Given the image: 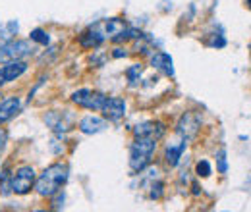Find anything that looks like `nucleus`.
I'll use <instances>...</instances> for the list:
<instances>
[{
	"label": "nucleus",
	"mask_w": 251,
	"mask_h": 212,
	"mask_svg": "<svg viewBox=\"0 0 251 212\" xmlns=\"http://www.w3.org/2000/svg\"><path fill=\"white\" fill-rule=\"evenodd\" d=\"M18 29H20V24H18L16 20H12V22H8V24L0 25V45H4V43H8V41H12V39L16 37Z\"/></svg>",
	"instance_id": "dca6fc26"
},
{
	"label": "nucleus",
	"mask_w": 251,
	"mask_h": 212,
	"mask_svg": "<svg viewBox=\"0 0 251 212\" xmlns=\"http://www.w3.org/2000/svg\"><path fill=\"white\" fill-rule=\"evenodd\" d=\"M106 129V118H99V116H85L79 120V131L85 135H95Z\"/></svg>",
	"instance_id": "f8f14e48"
},
{
	"label": "nucleus",
	"mask_w": 251,
	"mask_h": 212,
	"mask_svg": "<svg viewBox=\"0 0 251 212\" xmlns=\"http://www.w3.org/2000/svg\"><path fill=\"white\" fill-rule=\"evenodd\" d=\"M45 123L56 133V135H66L72 127H74V116L64 110V112H58V110H50L45 114Z\"/></svg>",
	"instance_id": "423d86ee"
},
{
	"label": "nucleus",
	"mask_w": 251,
	"mask_h": 212,
	"mask_svg": "<svg viewBox=\"0 0 251 212\" xmlns=\"http://www.w3.org/2000/svg\"><path fill=\"white\" fill-rule=\"evenodd\" d=\"M162 193H164V183L162 182H157L151 185V193H149V197L151 199H155V201H158L160 197H162Z\"/></svg>",
	"instance_id": "aec40b11"
},
{
	"label": "nucleus",
	"mask_w": 251,
	"mask_h": 212,
	"mask_svg": "<svg viewBox=\"0 0 251 212\" xmlns=\"http://www.w3.org/2000/svg\"><path fill=\"white\" fill-rule=\"evenodd\" d=\"M133 133H135V137L137 135H149V137H153V139L158 141L166 133V127H164L162 121H143V123L133 127Z\"/></svg>",
	"instance_id": "9d476101"
},
{
	"label": "nucleus",
	"mask_w": 251,
	"mask_h": 212,
	"mask_svg": "<svg viewBox=\"0 0 251 212\" xmlns=\"http://www.w3.org/2000/svg\"><path fill=\"white\" fill-rule=\"evenodd\" d=\"M29 39H31L33 43H37V45H43V47H47V45L50 43V37H49V33H47L45 29H41V27L33 29L31 35H29Z\"/></svg>",
	"instance_id": "f3484780"
},
{
	"label": "nucleus",
	"mask_w": 251,
	"mask_h": 212,
	"mask_svg": "<svg viewBox=\"0 0 251 212\" xmlns=\"http://www.w3.org/2000/svg\"><path fill=\"white\" fill-rule=\"evenodd\" d=\"M195 172L199 178H209L213 174V168H211V162L209 160H199L197 166H195Z\"/></svg>",
	"instance_id": "6ab92c4d"
},
{
	"label": "nucleus",
	"mask_w": 251,
	"mask_h": 212,
	"mask_svg": "<svg viewBox=\"0 0 251 212\" xmlns=\"http://www.w3.org/2000/svg\"><path fill=\"white\" fill-rule=\"evenodd\" d=\"M100 112L104 114V118L110 121H118L124 118L126 114V102L124 98H120V96H106V100H104V106L100 108Z\"/></svg>",
	"instance_id": "1a4fd4ad"
},
{
	"label": "nucleus",
	"mask_w": 251,
	"mask_h": 212,
	"mask_svg": "<svg viewBox=\"0 0 251 212\" xmlns=\"http://www.w3.org/2000/svg\"><path fill=\"white\" fill-rule=\"evenodd\" d=\"M66 180H68V164L56 162L41 172V176L35 182V189L41 197H54L62 189Z\"/></svg>",
	"instance_id": "f257e3e1"
},
{
	"label": "nucleus",
	"mask_w": 251,
	"mask_h": 212,
	"mask_svg": "<svg viewBox=\"0 0 251 212\" xmlns=\"http://www.w3.org/2000/svg\"><path fill=\"white\" fill-rule=\"evenodd\" d=\"M102 25L106 31V37H110V39H114L118 33H122L126 29V22L120 18H108V20L102 22Z\"/></svg>",
	"instance_id": "2eb2a0df"
},
{
	"label": "nucleus",
	"mask_w": 251,
	"mask_h": 212,
	"mask_svg": "<svg viewBox=\"0 0 251 212\" xmlns=\"http://www.w3.org/2000/svg\"><path fill=\"white\" fill-rule=\"evenodd\" d=\"M6 141H8V131L4 127H0V152L6 147Z\"/></svg>",
	"instance_id": "4be33fe9"
},
{
	"label": "nucleus",
	"mask_w": 251,
	"mask_h": 212,
	"mask_svg": "<svg viewBox=\"0 0 251 212\" xmlns=\"http://www.w3.org/2000/svg\"><path fill=\"white\" fill-rule=\"evenodd\" d=\"M106 39H108V37H106L104 25H102V22H99V24L91 25L89 29L83 31V33L79 35V45H81L83 48H99Z\"/></svg>",
	"instance_id": "6e6552de"
},
{
	"label": "nucleus",
	"mask_w": 251,
	"mask_h": 212,
	"mask_svg": "<svg viewBox=\"0 0 251 212\" xmlns=\"http://www.w3.org/2000/svg\"><path fill=\"white\" fill-rule=\"evenodd\" d=\"M217 162H219V172L226 174L228 172V162H226V151H220L217 154Z\"/></svg>",
	"instance_id": "412c9836"
},
{
	"label": "nucleus",
	"mask_w": 251,
	"mask_h": 212,
	"mask_svg": "<svg viewBox=\"0 0 251 212\" xmlns=\"http://www.w3.org/2000/svg\"><path fill=\"white\" fill-rule=\"evenodd\" d=\"M157 139L149 137V135H137L135 141L129 147V168L133 172H143L151 160L153 154L157 151Z\"/></svg>",
	"instance_id": "f03ea898"
},
{
	"label": "nucleus",
	"mask_w": 251,
	"mask_h": 212,
	"mask_svg": "<svg viewBox=\"0 0 251 212\" xmlns=\"http://www.w3.org/2000/svg\"><path fill=\"white\" fill-rule=\"evenodd\" d=\"M191 187H193V195H199V185H197V183H193Z\"/></svg>",
	"instance_id": "b1692460"
},
{
	"label": "nucleus",
	"mask_w": 251,
	"mask_h": 212,
	"mask_svg": "<svg viewBox=\"0 0 251 212\" xmlns=\"http://www.w3.org/2000/svg\"><path fill=\"white\" fill-rule=\"evenodd\" d=\"M246 2H248V6H250V8H251V0H246Z\"/></svg>",
	"instance_id": "393cba45"
},
{
	"label": "nucleus",
	"mask_w": 251,
	"mask_h": 212,
	"mask_svg": "<svg viewBox=\"0 0 251 212\" xmlns=\"http://www.w3.org/2000/svg\"><path fill=\"white\" fill-rule=\"evenodd\" d=\"M151 66L158 70L160 73L168 75V77H174V62H172V56L168 52H157L151 56Z\"/></svg>",
	"instance_id": "ddd939ff"
},
{
	"label": "nucleus",
	"mask_w": 251,
	"mask_h": 212,
	"mask_svg": "<svg viewBox=\"0 0 251 212\" xmlns=\"http://www.w3.org/2000/svg\"><path fill=\"white\" fill-rule=\"evenodd\" d=\"M72 100L81 106V108H87V110H100L104 106V100L106 96L99 91H91V89H79L72 94Z\"/></svg>",
	"instance_id": "0eeeda50"
},
{
	"label": "nucleus",
	"mask_w": 251,
	"mask_h": 212,
	"mask_svg": "<svg viewBox=\"0 0 251 212\" xmlns=\"http://www.w3.org/2000/svg\"><path fill=\"white\" fill-rule=\"evenodd\" d=\"M201 125H203V118L199 112H186V114H182V118L176 123V133L184 141H191L199 133Z\"/></svg>",
	"instance_id": "39448f33"
},
{
	"label": "nucleus",
	"mask_w": 251,
	"mask_h": 212,
	"mask_svg": "<svg viewBox=\"0 0 251 212\" xmlns=\"http://www.w3.org/2000/svg\"><path fill=\"white\" fill-rule=\"evenodd\" d=\"M186 145H188V141H184V139H182L178 145H168V147H166L164 160H166V164H168L170 168L178 166V162H180L182 154H184V151H186Z\"/></svg>",
	"instance_id": "4468645a"
},
{
	"label": "nucleus",
	"mask_w": 251,
	"mask_h": 212,
	"mask_svg": "<svg viewBox=\"0 0 251 212\" xmlns=\"http://www.w3.org/2000/svg\"><path fill=\"white\" fill-rule=\"evenodd\" d=\"M33 54L31 41H22V39H12L4 45H0V64L14 60H24Z\"/></svg>",
	"instance_id": "7ed1b4c3"
},
{
	"label": "nucleus",
	"mask_w": 251,
	"mask_h": 212,
	"mask_svg": "<svg viewBox=\"0 0 251 212\" xmlns=\"http://www.w3.org/2000/svg\"><path fill=\"white\" fill-rule=\"evenodd\" d=\"M37 182V174L31 166H22L14 172V176L10 178V189L16 195H27L35 187Z\"/></svg>",
	"instance_id": "20e7f679"
},
{
	"label": "nucleus",
	"mask_w": 251,
	"mask_h": 212,
	"mask_svg": "<svg viewBox=\"0 0 251 212\" xmlns=\"http://www.w3.org/2000/svg\"><path fill=\"white\" fill-rule=\"evenodd\" d=\"M141 73H143V66H141V64H133V66L126 71V77H127V81H129L131 85H135V83L139 81Z\"/></svg>",
	"instance_id": "a211bd4d"
},
{
	"label": "nucleus",
	"mask_w": 251,
	"mask_h": 212,
	"mask_svg": "<svg viewBox=\"0 0 251 212\" xmlns=\"http://www.w3.org/2000/svg\"><path fill=\"white\" fill-rule=\"evenodd\" d=\"M22 108V100L18 96H8L4 100H0V125L12 120Z\"/></svg>",
	"instance_id": "9b49d317"
},
{
	"label": "nucleus",
	"mask_w": 251,
	"mask_h": 212,
	"mask_svg": "<svg viewBox=\"0 0 251 212\" xmlns=\"http://www.w3.org/2000/svg\"><path fill=\"white\" fill-rule=\"evenodd\" d=\"M112 56H114V58H122V56H127V52H126L124 48H114Z\"/></svg>",
	"instance_id": "5701e85b"
}]
</instances>
